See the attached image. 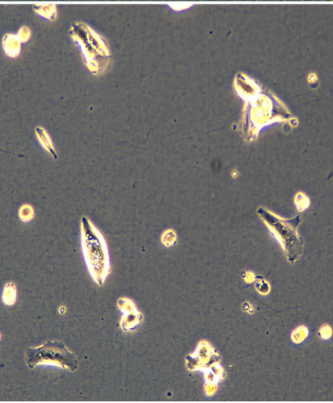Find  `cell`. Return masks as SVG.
I'll return each instance as SVG.
<instances>
[{
  "mask_svg": "<svg viewBox=\"0 0 333 403\" xmlns=\"http://www.w3.org/2000/svg\"><path fill=\"white\" fill-rule=\"evenodd\" d=\"M70 36L79 47L90 46L88 48L82 49L81 52L88 68L94 73L97 72L99 70L97 55L102 58L107 57L98 51L109 55L107 47L103 40H101V38L92 29L83 23L75 24L70 29Z\"/></svg>",
  "mask_w": 333,
  "mask_h": 403,
  "instance_id": "277c9868",
  "label": "cell"
},
{
  "mask_svg": "<svg viewBox=\"0 0 333 403\" xmlns=\"http://www.w3.org/2000/svg\"><path fill=\"white\" fill-rule=\"evenodd\" d=\"M177 241L176 231L172 229H167L163 231L161 236V244L166 248L172 247Z\"/></svg>",
  "mask_w": 333,
  "mask_h": 403,
  "instance_id": "7c38bea8",
  "label": "cell"
},
{
  "mask_svg": "<svg viewBox=\"0 0 333 403\" xmlns=\"http://www.w3.org/2000/svg\"><path fill=\"white\" fill-rule=\"evenodd\" d=\"M31 34H31L30 29L28 28L27 27H23L19 29L17 35L18 37L19 40H21V42H26L29 40V38H30Z\"/></svg>",
  "mask_w": 333,
  "mask_h": 403,
  "instance_id": "5bb4252c",
  "label": "cell"
},
{
  "mask_svg": "<svg viewBox=\"0 0 333 403\" xmlns=\"http://www.w3.org/2000/svg\"><path fill=\"white\" fill-rule=\"evenodd\" d=\"M219 357L218 352L214 351L208 343L201 342L196 351L187 357V368L192 370L207 369L218 363Z\"/></svg>",
  "mask_w": 333,
  "mask_h": 403,
  "instance_id": "8992f818",
  "label": "cell"
},
{
  "mask_svg": "<svg viewBox=\"0 0 333 403\" xmlns=\"http://www.w3.org/2000/svg\"><path fill=\"white\" fill-rule=\"evenodd\" d=\"M25 362L31 369L41 366H54L74 372L79 360L74 352L59 341H47L40 346L26 350Z\"/></svg>",
  "mask_w": 333,
  "mask_h": 403,
  "instance_id": "3957f363",
  "label": "cell"
},
{
  "mask_svg": "<svg viewBox=\"0 0 333 403\" xmlns=\"http://www.w3.org/2000/svg\"><path fill=\"white\" fill-rule=\"evenodd\" d=\"M256 288H257L258 291L262 293V294H267L269 291L268 284L264 281L259 282V283H257Z\"/></svg>",
  "mask_w": 333,
  "mask_h": 403,
  "instance_id": "2e32d148",
  "label": "cell"
},
{
  "mask_svg": "<svg viewBox=\"0 0 333 403\" xmlns=\"http://www.w3.org/2000/svg\"><path fill=\"white\" fill-rule=\"evenodd\" d=\"M3 303L6 306H13L17 300V287L13 282H7L5 285L2 293Z\"/></svg>",
  "mask_w": 333,
  "mask_h": 403,
  "instance_id": "9c48e42d",
  "label": "cell"
},
{
  "mask_svg": "<svg viewBox=\"0 0 333 403\" xmlns=\"http://www.w3.org/2000/svg\"><path fill=\"white\" fill-rule=\"evenodd\" d=\"M21 40L17 34H6L3 39V48L5 53L11 58L18 56L21 50Z\"/></svg>",
  "mask_w": 333,
  "mask_h": 403,
  "instance_id": "ba28073f",
  "label": "cell"
},
{
  "mask_svg": "<svg viewBox=\"0 0 333 403\" xmlns=\"http://www.w3.org/2000/svg\"><path fill=\"white\" fill-rule=\"evenodd\" d=\"M80 238L83 259L93 281L102 287L111 272L107 240L99 228L86 216L80 218Z\"/></svg>",
  "mask_w": 333,
  "mask_h": 403,
  "instance_id": "6da1fadb",
  "label": "cell"
},
{
  "mask_svg": "<svg viewBox=\"0 0 333 403\" xmlns=\"http://www.w3.org/2000/svg\"><path fill=\"white\" fill-rule=\"evenodd\" d=\"M36 12L47 19H55L56 17V6L52 4L38 5L34 7Z\"/></svg>",
  "mask_w": 333,
  "mask_h": 403,
  "instance_id": "8fae6325",
  "label": "cell"
},
{
  "mask_svg": "<svg viewBox=\"0 0 333 403\" xmlns=\"http://www.w3.org/2000/svg\"><path fill=\"white\" fill-rule=\"evenodd\" d=\"M117 306L122 314L120 327L123 332H133L143 322V314L139 311L134 302L130 298L127 297L119 298Z\"/></svg>",
  "mask_w": 333,
  "mask_h": 403,
  "instance_id": "5b68a950",
  "label": "cell"
},
{
  "mask_svg": "<svg viewBox=\"0 0 333 403\" xmlns=\"http://www.w3.org/2000/svg\"><path fill=\"white\" fill-rule=\"evenodd\" d=\"M218 389V384L216 383H206L205 384V394L208 396H213Z\"/></svg>",
  "mask_w": 333,
  "mask_h": 403,
  "instance_id": "9a60e30c",
  "label": "cell"
},
{
  "mask_svg": "<svg viewBox=\"0 0 333 403\" xmlns=\"http://www.w3.org/2000/svg\"><path fill=\"white\" fill-rule=\"evenodd\" d=\"M257 213L281 245L288 261L295 262L301 256L303 247V240L298 232L301 217L284 219L262 207L258 210Z\"/></svg>",
  "mask_w": 333,
  "mask_h": 403,
  "instance_id": "7a4b0ae2",
  "label": "cell"
},
{
  "mask_svg": "<svg viewBox=\"0 0 333 403\" xmlns=\"http://www.w3.org/2000/svg\"><path fill=\"white\" fill-rule=\"evenodd\" d=\"M18 215L19 220L22 223H30L35 218V210L30 204H23L19 207Z\"/></svg>",
  "mask_w": 333,
  "mask_h": 403,
  "instance_id": "30bf717a",
  "label": "cell"
},
{
  "mask_svg": "<svg viewBox=\"0 0 333 403\" xmlns=\"http://www.w3.org/2000/svg\"><path fill=\"white\" fill-rule=\"evenodd\" d=\"M329 326H326V328L321 329V335H322L323 339H329L331 336V333H329V331L331 330V328L328 329Z\"/></svg>",
  "mask_w": 333,
  "mask_h": 403,
  "instance_id": "e0dca14e",
  "label": "cell"
},
{
  "mask_svg": "<svg viewBox=\"0 0 333 403\" xmlns=\"http://www.w3.org/2000/svg\"><path fill=\"white\" fill-rule=\"evenodd\" d=\"M295 204L298 211H304L310 205L309 198L303 194V192H298L295 198Z\"/></svg>",
  "mask_w": 333,
  "mask_h": 403,
  "instance_id": "4fadbf2b",
  "label": "cell"
},
{
  "mask_svg": "<svg viewBox=\"0 0 333 403\" xmlns=\"http://www.w3.org/2000/svg\"><path fill=\"white\" fill-rule=\"evenodd\" d=\"M35 134L37 142L54 159H58V154L56 151L55 145L48 132L44 127L37 126L35 128Z\"/></svg>",
  "mask_w": 333,
  "mask_h": 403,
  "instance_id": "52a82bcc",
  "label": "cell"
}]
</instances>
